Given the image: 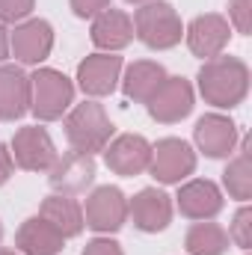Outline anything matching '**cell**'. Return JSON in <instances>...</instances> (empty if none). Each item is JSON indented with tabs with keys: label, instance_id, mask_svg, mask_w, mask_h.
Returning a JSON list of instances; mask_svg holds the SVG:
<instances>
[{
	"label": "cell",
	"instance_id": "obj_1",
	"mask_svg": "<svg viewBox=\"0 0 252 255\" xmlns=\"http://www.w3.org/2000/svg\"><path fill=\"white\" fill-rule=\"evenodd\" d=\"M199 89L214 107H238L250 92V68L238 57H211L199 71Z\"/></svg>",
	"mask_w": 252,
	"mask_h": 255
},
{
	"label": "cell",
	"instance_id": "obj_2",
	"mask_svg": "<svg viewBox=\"0 0 252 255\" xmlns=\"http://www.w3.org/2000/svg\"><path fill=\"white\" fill-rule=\"evenodd\" d=\"M113 122L107 119L104 107L95 104V101H83L77 104L68 119H65V136L71 142V148L77 151H86V154H95V151H104L110 136H113Z\"/></svg>",
	"mask_w": 252,
	"mask_h": 255
},
{
	"label": "cell",
	"instance_id": "obj_3",
	"mask_svg": "<svg viewBox=\"0 0 252 255\" xmlns=\"http://www.w3.org/2000/svg\"><path fill=\"white\" fill-rule=\"evenodd\" d=\"M130 21H133V33H136L148 48H157V51L175 48V45L181 42V33H184L178 12H175L169 3H163V0L145 3L142 9H136V15H133Z\"/></svg>",
	"mask_w": 252,
	"mask_h": 255
},
{
	"label": "cell",
	"instance_id": "obj_4",
	"mask_svg": "<svg viewBox=\"0 0 252 255\" xmlns=\"http://www.w3.org/2000/svg\"><path fill=\"white\" fill-rule=\"evenodd\" d=\"M74 98V86L57 68H39L30 77V110L42 122L60 119Z\"/></svg>",
	"mask_w": 252,
	"mask_h": 255
},
{
	"label": "cell",
	"instance_id": "obj_5",
	"mask_svg": "<svg viewBox=\"0 0 252 255\" xmlns=\"http://www.w3.org/2000/svg\"><path fill=\"white\" fill-rule=\"evenodd\" d=\"M196 169V154L184 139L178 136H166L151 148V160H148V172L160 181V184H178L181 178H187Z\"/></svg>",
	"mask_w": 252,
	"mask_h": 255
},
{
	"label": "cell",
	"instance_id": "obj_6",
	"mask_svg": "<svg viewBox=\"0 0 252 255\" xmlns=\"http://www.w3.org/2000/svg\"><path fill=\"white\" fill-rule=\"evenodd\" d=\"M12 160L21 169H30V172L51 169L57 163V145H54V139L45 128L39 125L21 128L12 136Z\"/></svg>",
	"mask_w": 252,
	"mask_h": 255
},
{
	"label": "cell",
	"instance_id": "obj_7",
	"mask_svg": "<svg viewBox=\"0 0 252 255\" xmlns=\"http://www.w3.org/2000/svg\"><path fill=\"white\" fill-rule=\"evenodd\" d=\"M127 220V199L119 187H98L86 199L83 208V223L95 232H116Z\"/></svg>",
	"mask_w": 252,
	"mask_h": 255
},
{
	"label": "cell",
	"instance_id": "obj_8",
	"mask_svg": "<svg viewBox=\"0 0 252 255\" xmlns=\"http://www.w3.org/2000/svg\"><path fill=\"white\" fill-rule=\"evenodd\" d=\"M51 187L57 193L65 196H77L83 193L92 181H95V157L86 154V151H65L63 157H57V163L51 166V175H48Z\"/></svg>",
	"mask_w": 252,
	"mask_h": 255
},
{
	"label": "cell",
	"instance_id": "obj_9",
	"mask_svg": "<svg viewBox=\"0 0 252 255\" xmlns=\"http://www.w3.org/2000/svg\"><path fill=\"white\" fill-rule=\"evenodd\" d=\"M193 110V86L184 77H166L160 83V89L148 98V113L157 122H181Z\"/></svg>",
	"mask_w": 252,
	"mask_h": 255
},
{
	"label": "cell",
	"instance_id": "obj_10",
	"mask_svg": "<svg viewBox=\"0 0 252 255\" xmlns=\"http://www.w3.org/2000/svg\"><path fill=\"white\" fill-rule=\"evenodd\" d=\"M104 160L113 172L119 175H139L142 169H148L151 160V145L145 136L139 133H122L116 136L107 148H104Z\"/></svg>",
	"mask_w": 252,
	"mask_h": 255
},
{
	"label": "cell",
	"instance_id": "obj_11",
	"mask_svg": "<svg viewBox=\"0 0 252 255\" xmlns=\"http://www.w3.org/2000/svg\"><path fill=\"white\" fill-rule=\"evenodd\" d=\"M9 48L12 54L27 65H39L42 60H48L51 48H54V30L48 21L42 18H33L21 27H15L12 39H9Z\"/></svg>",
	"mask_w": 252,
	"mask_h": 255
},
{
	"label": "cell",
	"instance_id": "obj_12",
	"mask_svg": "<svg viewBox=\"0 0 252 255\" xmlns=\"http://www.w3.org/2000/svg\"><path fill=\"white\" fill-rule=\"evenodd\" d=\"M229 36H232V27H229V21L223 18V15H199V18H193L187 27V45L190 51L196 54V57H220L223 54V48L229 45Z\"/></svg>",
	"mask_w": 252,
	"mask_h": 255
},
{
	"label": "cell",
	"instance_id": "obj_13",
	"mask_svg": "<svg viewBox=\"0 0 252 255\" xmlns=\"http://www.w3.org/2000/svg\"><path fill=\"white\" fill-rule=\"evenodd\" d=\"M127 217L139 232H163L172 220V202L163 190L145 187L133 196V202H127Z\"/></svg>",
	"mask_w": 252,
	"mask_h": 255
},
{
	"label": "cell",
	"instance_id": "obj_14",
	"mask_svg": "<svg viewBox=\"0 0 252 255\" xmlns=\"http://www.w3.org/2000/svg\"><path fill=\"white\" fill-rule=\"evenodd\" d=\"M193 136H196V145H199L208 157H226V154H232L235 145H238V125H235L229 116L208 113V116H202V119L196 122Z\"/></svg>",
	"mask_w": 252,
	"mask_h": 255
},
{
	"label": "cell",
	"instance_id": "obj_15",
	"mask_svg": "<svg viewBox=\"0 0 252 255\" xmlns=\"http://www.w3.org/2000/svg\"><path fill=\"white\" fill-rule=\"evenodd\" d=\"M119 71H122V57H116V54H92V57H86L77 65V80H80V89L86 95L98 98V95H110L116 89Z\"/></svg>",
	"mask_w": 252,
	"mask_h": 255
},
{
	"label": "cell",
	"instance_id": "obj_16",
	"mask_svg": "<svg viewBox=\"0 0 252 255\" xmlns=\"http://www.w3.org/2000/svg\"><path fill=\"white\" fill-rule=\"evenodd\" d=\"M30 110V77L18 65H0V119L15 122Z\"/></svg>",
	"mask_w": 252,
	"mask_h": 255
},
{
	"label": "cell",
	"instance_id": "obj_17",
	"mask_svg": "<svg viewBox=\"0 0 252 255\" xmlns=\"http://www.w3.org/2000/svg\"><path fill=\"white\" fill-rule=\"evenodd\" d=\"M178 211L190 220H211L223 211V193L214 181H190L178 190Z\"/></svg>",
	"mask_w": 252,
	"mask_h": 255
},
{
	"label": "cell",
	"instance_id": "obj_18",
	"mask_svg": "<svg viewBox=\"0 0 252 255\" xmlns=\"http://www.w3.org/2000/svg\"><path fill=\"white\" fill-rule=\"evenodd\" d=\"M15 244L24 255H57L63 250L65 238L45 220V217H30L18 235H15Z\"/></svg>",
	"mask_w": 252,
	"mask_h": 255
},
{
	"label": "cell",
	"instance_id": "obj_19",
	"mask_svg": "<svg viewBox=\"0 0 252 255\" xmlns=\"http://www.w3.org/2000/svg\"><path fill=\"white\" fill-rule=\"evenodd\" d=\"M130 39H133V21H130V15L119 12V9H104V12L95 15V21H92V42L98 48H104V51L113 54V51L125 48Z\"/></svg>",
	"mask_w": 252,
	"mask_h": 255
},
{
	"label": "cell",
	"instance_id": "obj_20",
	"mask_svg": "<svg viewBox=\"0 0 252 255\" xmlns=\"http://www.w3.org/2000/svg\"><path fill=\"white\" fill-rule=\"evenodd\" d=\"M63 238H74L83 232V208L74 202V196H65V193H54L42 202V214Z\"/></svg>",
	"mask_w": 252,
	"mask_h": 255
},
{
	"label": "cell",
	"instance_id": "obj_21",
	"mask_svg": "<svg viewBox=\"0 0 252 255\" xmlns=\"http://www.w3.org/2000/svg\"><path fill=\"white\" fill-rule=\"evenodd\" d=\"M163 80H166L163 65L148 63V60H139V63H133L130 68H127L122 89H125V95L130 98V101H142V104H148V98L160 89Z\"/></svg>",
	"mask_w": 252,
	"mask_h": 255
},
{
	"label": "cell",
	"instance_id": "obj_22",
	"mask_svg": "<svg viewBox=\"0 0 252 255\" xmlns=\"http://www.w3.org/2000/svg\"><path fill=\"white\" fill-rule=\"evenodd\" d=\"M187 253L190 255H223L229 250V235L217 226V223H196L187 232Z\"/></svg>",
	"mask_w": 252,
	"mask_h": 255
},
{
	"label": "cell",
	"instance_id": "obj_23",
	"mask_svg": "<svg viewBox=\"0 0 252 255\" xmlns=\"http://www.w3.org/2000/svg\"><path fill=\"white\" fill-rule=\"evenodd\" d=\"M223 181H226V190L232 193L235 199L247 202L252 196V166H250V136H244L241 142V151L238 157L226 166L223 172Z\"/></svg>",
	"mask_w": 252,
	"mask_h": 255
},
{
	"label": "cell",
	"instance_id": "obj_24",
	"mask_svg": "<svg viewBox=\"0 0 252 255\" xmlns=\"http://www.w3.org/2000/svg\"><path fill=\"white\" fill-rule=\"evenodd\" d=\"M238 247H244V250H250L252 244V211L244 205L238 214H235V223H232V235H229Z\"/></svg>",
	"mask_w": 252,
	"mask_h": 255
},
{
	"label": "cell",
	"instance_id": "obj_25",
	"mask_svg": "<svg viewBox=\"0 0 252 255\" xmlns=\"http://www.w3.org/2000/svg\"><path fill=\"white\" fill-rule=\"evenodd\" d=\"M229 18L238 27V33L250 36L252 30V0H229Z\"/></svg>",
	"mask_w": 252,
	"mask_h": 255
},
{
	"label": "cell",
	"instance_id": "obj_26",
	"mask_svg": "<svg viewBox=\"0 0 252 255\" xmlns=\"http://www.w3.org/2000/svg\"><path fill=\"white\" fill-rule=\"evenodd\" d=\"M33 0H0V21H18L30 15Z\"/></svg>",
	"mask_w": 252,
	"mask_h": 255
},
{
	"label": "cell",
	"instance_id": "obj_27",
	"mask_svg": "<svg viewBox=\"0 0 252 255\" xmlns=\"http://www.w3.org/2000/svg\"><path fill=\"white\" fill-rule=\"evenodd\" d=\"M107 6H110V0H71L74 15H80V18H95V15L104 12Z\"/></svg>",
	"mask_w": 252,
	"mask_h": 255
},
{
	"label": "cell",
	"instance_id": "obj_28",
	"mask_svg": "<svg viewBox=\"0 0 252 255\" xmlns=\"http://www.w3.org/2000/svg\"><path fill=\"white\" fill-rule=\"evenodd\" d=\"M83 255H125V253H122V247H119L116 241H110V238H98V241L86 244Z\"/></svg>",
	"mask_w": 252,
	"mask_h": 255
},
{
	"label": "cell",
	"instance_id": "obj_29",
	"mask_svg": "<svg viewBox=\"0 0 252 255\" xmlns=\"http://www.w3.org/2000/svg\"><path fill=\"white\" fill-rule=\"evenodd\" d=\"M12 166H15V160H12V151L0 142V184H6L9 181V175H12Z\"/></svg>",
	"mask_w": 252,
	"mask_h": 255
},
{
	"label": "cell",
	"instance_id": "obj_30",
	"mask_svg": "<svg viewBox=\"0 0 252 255\" xmlns=\"http://www.w3.org/2000/svg\"><path fill=\"white\" fill-rule=\"evenodd\" d=\"M6 54H9V39H6L3 24H0V60H6Z\"/></svg>",
	"mask_w": 252,
	"mask_h": 255
},
{
	"label": "cell",
	"instance_id": "obj_31",
	"mask_svg": "<svg viewBox=\"0 0 252 255\" xmlns=\"http://www.w3.org/2000/svg\"><path fill=\"white\" fill-rule=\"evenodd\" d=\"M0 255H18V253H12V250H0Z\"/></svg>",
	"mask_w": 252,
	"mask_h": 255
},
{
	"label": "cell",
	"instance_id": "obj_32",
	"mask_svg": "<svg viewBox=\"0 0 252 255\" xmlns=\"http://www.w3.org/2000/svg\"><path fill=\"white\" fill-rule=\"evenodd\" d=\"M130 3H151V0H130Z\"/></svg>",
	"mask_w": 252,
	"mask_h": 255
},
{
	"label": "cell",
	"instance_id": "obj_33",
	"mask_svg": "<svg viewBox=\"0 0 252 255\" xmlns=\"http://www.w3.org/2000/svg\"><path fill=\"white\" fill-rule=\"evenodd\" d=\"M0 238H3V226H0Z\"/></svg>",
	"mask_w": 252,
	"mask_h": 255
}]
</instances>
